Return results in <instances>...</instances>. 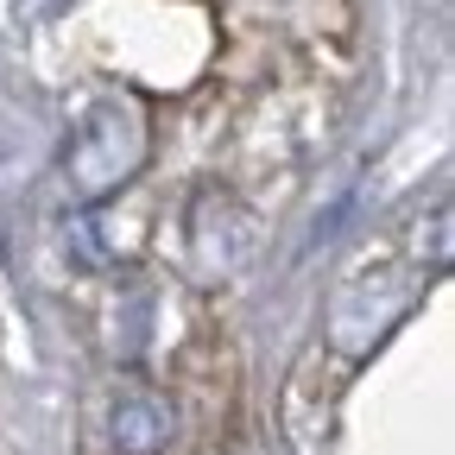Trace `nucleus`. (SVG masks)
Returning a JSON list of instances; mask_svg holds the SVG:
<instances>
[{"label": "nucleus", "instance_id": "nucleus-1", "mask_svg": "<svg viewBox=\"0 0 455 455\" xmlns=\"http://www.w3.org/2000/svg\"><path fill=\"white\" fill-rule=\"evenodd\" d=\"M146 164V108L133 95H108L95 101L76 133H70V152H64V171H70V190L83 203H101L114 196L133 171Z\"/></svg>", "mask_w": 455, "mask_h": 455}, {"label": "nucleus", "instance_id": "nucleus-2", "mask_svg": "<svg viewBox=\"0 0 455 455\" xmlns=\"http://www.w3.org/2000/svg\"><path fill=\"white\" fill-rule=\"evenodd\" d=\"M171 430H178V418H171V405L158 392H121V398H114L108 436H114L121 455H164Z\"/></svg>", "mask_w": 455, "mask_h": 455}]
</instances>
